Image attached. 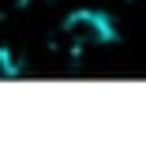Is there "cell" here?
Listing matches in <instances>:
<instances>
[{
  "label": "cell",
  "mask_w": 146,
  "mask_h": 142,
  "mask_svg": "<svg viewBox=\"0 0 146 142\" xmlns=\"http://www.w3.org/2000/svg\"><path fill=\"white\" fill-rule=\"evenodd\" d=\"M64 38L71 41L75 52H86V49H101V45H109V41L116 38V30H112V19H109L105 11L82 8V11L68 15V22H64Z\"/></svg>",
  "instance_id": "obj_1"
},
{
  "label": "cell",
  "mask_w": 146,
  "mask_h": 142,
  "mask_svg": "<svg viewBox=\"0 0 146 142\" xmlns=\"http://www.w3.org/2000/svg\"><path fill=\"white\" fill-rule=\"evenodd\" d=\"M26 8V0H0V19H11L15 11Z\"/></svg>",
  "instance_id": "obj_2"
}]
</instances>
